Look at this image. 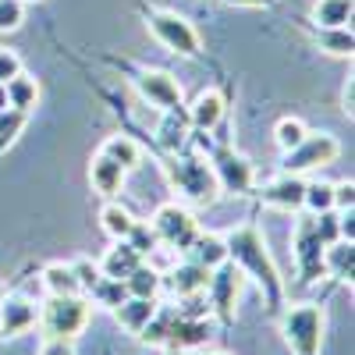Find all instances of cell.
<instances>
[{
  "instance_id": "1",
  "label": "cell",
  "mask_w": 355,
  "mask_h": 355,
  "mask_svg": "<svg viewBox=\"0 0 355 355\" xmlns=\"http://www.w3.org/2000/svg\"><path fill=\"white\" fill-rule=\"evenodd\" d=\"M224 245H227V259L242 270V277H252V281L259 284L266 309L277 316V313L284 309L288 288H284V277H281V270H277L270 249H266L259 227H252V224L231 227V231L224 234Z\"/></svg>"
},
{
  "instance_id": "2",
  "label": "cell",
  "mask_w": 355,
  "mask_h": 355,
  "mask_svg": "<svg viewBox=\"0 0 355 355\" xmlns=\"http://www.w3.org/2000/svg\"><path fill=\"white\" fill-rule=\"evenodd\" d=\"M281 320V334L284 345L295 355H320L323 345V331H327V313L316 302H284V309L277 313Z\"/></svg>"
},
{
  "instance_id": "3",
  "label": "cell",
  "mask_w": 355,
  "mask_h": 355,
  "mask_svg": "<svg viewBox=\"0 0 355 355\" xmlns=\"http://www.w3.org/2000/svg\"><path fill=\"white\" fill-rule=\"evenodd\" d=\"M89 320H93V302L85 295H46L40 302V331L43 338H78Z\"/></svg>"
},
{
  "instance_id": "4",
  "label": "cell",
  "mask_w": 355,
  "mask_h": 355,
  "mask_svg": "<svg viewBox=\"0 0 355 355\" xmlns=\"http://www.w3.org/2000/svg\"><path fill=\"white\" fill-rule=\"evenodd\" d=\"M164 171H167L178 196H185L192 202H214L217 199V182H214V171H210L206 160L174 153V157L164 160Z\"/></svg>"
},
{
  "instance_id": "5",
  "label": "cell",
  "mask_w": 355,
  "mask_h": 355,
  "mask_svg": "<svg viewBox=\"0 0 355 355\" xmlns=\"http://www.w3.org/2000/svg\"><path fill=\"white\" fill-rule=\"evenodd\" d=\"M146 28H150V36L164 50H171L178 57H199V50H202L196 25L189 18H182L178 11H150L146 15Z\"/></svg>"
},
{
  "instance_id": "6",
  "label": "cell",
  "mask_w": 355,
  "mask_h": 355,
  "mask_svg": "<svg viewBox=\"0 0 355 355\" xmlns=\"http://www.w3.org/2000/svg\"><path fill=\"white\" fill-rule=\"evenodd\" d=\"M210 171H214V182H217V192L224 196H249L256 189V167L249 157H242L239 150L231 146H217L210 150Z\"/></svg>"
},
{
  "instance_id": "7",
  "label": "cell",
  "mask_w": 355,
  "mask_h": 355,
  "mask_svg": "<svg viewBox=\"0 0 355 355\" xmlns=\"http://www.w3.org/2000/svg\"><path fill=\"white\" fill-rule=\"evenodd\" d=\"M338 153H341V146H338V139H334L331 132H306V139L295 146V150L284 153L281 171H284V174H299V178H306L309 171H320V167L334 164Z\"/></svg>"
},
{
  "instance_id": "8",
  "label": "cell",
  "mask_w": 355,
  "mask_h": 355,
  "mask_svg": "<svg viewBox=\"0 0 355 355\" xmlns=\"http://www.w3.org/2000/svg\"><path fill=\"white\" fill-rule=\"evenodd\" d=\"M150 227H153V234H157V242L167 245V249H174V252H185L189 242L199 234L196 214L189 210V206H182V202H164V206H157Z\"/></svg>"
},
{
  "instance_id": "9",
  "label": "cell",
  "mask_w": 355,
  "mask_h": 355,
  "mask_svg": "<svg viewBox=\"0 0 355 355\" xmlns=\"http://www.w3.org/2000/svg\"><path fill=\"white\" fill-rule=\"evenodd\" d=\"M323 249L327 242L320 239L313 214L295 220V234H291V252H295V266H299V277L306 284H313L316 277H323Z\"/></svg>"
},
{
  "instance_id": "10",
  "label": "cell",
  "mask_w": 355,
  "mask_h": 355,
  "mask_svg": "<svg viewBox=\"0 0 355 355\" xmlns=\"http://www.w3.org/2000/svg\"><path fill=\"white\" fill-rule=\"evenodd\" d=\"M239 291H242V270L234 266L231 259L220 263L217 270H210V281H206V302L220 320L234 316V302H239Z\"/></svg>"
},
{
  "instance_id": "11",
  "label": "cell",
  "mask_w": 355,
  "mask_h": 355,
  "mask_svg": "<svg viewBox=\"0 0 355 355\" xmlns=\"http://www.w3.org/2000/svg\"><path fill=\"white\" fill-rule=\"evenodd\" d=\"M40 323V302L21 291H4L0 299V338H21Z\"/></svg>"
},
{
  "instance_id": "12",
  "label": "cell",
  "mask_w": 355,
  "mask_h": 355,
  "mask_svg": "<svg viewBox=\"0 0 355 355\" xmlns=\"http://www.w3.org/2000/svg\"><path fill=\"white\" fill-rule=\"evenodd\" d=\"M302 199H306V178L299 174H277L259 189V202L281 214H302Z\"/></svg>"
},
{
  "instance_id": "13",
  "label": "cell",
  "mask_w": 355,
  "mask_h": 355,
  "mask_svg": "<svg viewBox=\"0 0 355 355\" xmlns=\"http://www.w3.org/2000/svg\"><path fill=\"white\" fill-rule=\"evenodd\" d=\"M135 89H139V96L157 107V110H174V107H182V85H178V78L171 71H139L135 75Z\"/></svg>"
},
{
  "instance_id": "14",
  "label": "cell",
  "mask_w": 355,
  "mask_h": 355,
  "mask_svg": "<svg viewBox=\"0 0 355 355\" xmlns=\"http://www.w3.org/2000/svg\"><path fill=\"white\" fill-rule=\"evenodd\" d=\"M206 281H210V270L192 259H182L174 263L167 277H160V288H167L174 299H189V295H202L206 291Z\"/></svg>"
},
{
  "instance_id": "15",
  "label": "cell",
  "mask_w": 355,
  "mask_h": 355,
  "mask_svg": "<svg viewBox=\"0 0 355 355\" xmlns=\"http://www.w3.org/2000/svg\"><path fill=\"white\" fill-rule=\"evenodd\" d=\"M214 338L210 316H178L171 313V327H167V345L164 348H199Z\"/></svg>"
},
{
  "instance_id": "16",
  "label": "cell",
  "mask_w": 355,
  "mask_h": 355,
  "mask_svg": "<svg viewBox=\"0 0 355 355\" xmlns=\"http://www.w3.org/2000/svg\"><path fill=\"white\" fill-rule=\"evenodd\" d=\"M224 110H227V103L220 96V89H202L189 107V125L196 132H214L224 121Z\"/></svg>"
},
{
  "instance_id": "17",
  "label": "cell",
  "mask_w": 355,
  "mask_h": 355,
  "mask_svg": "<svg viewBox=\"0 0 355 355\" xmlns=\"http://www.w3.org/2000/svg\"><path fill=\"white\" fill-rule=\"evenodd\" d=\"M323 277H334V281L352 288V281H355V242H345V239L327 242V249H323Z\"/></svg>"
},
{
  "instance_id": "18",
  "label": "cell",
  "mask_w": 355,
  "mask_h": 355,
  "mask_svg": "<svg viewBox=\"0 0 355 355\" xmlns=\"http://www.w3.org/2000/svg\"><path fill=\"white\" fill-rule=\"evenodd\" d=\"M125 178H128L125 167H117L103 153H93V160H89V185H93V192H100L103 199H114L125 189Z\"/></svg>"
},
{
  "instance_id": "19",
  "label": "cell",
  "mask_w": 355,
  "mask_h": 355,
  "mask_svg": "<svg viewBox=\"0 0 355 355\" xmlns=\"http://www.w3.org/2000/svg\"><path fill=\"white\" fill-rule=\"evenodd\" d=\"M185 259L206 266V270H217L220 263H227V245H224V234L217 231H199L196 239L189 242V249L182 252Z\"/></svg>"
},
{
  "instance_id": "20",
  "label": "cell",
  "mask_w": 355,
  "mask_h": 355,
  "mask_svg": "<svg viewBox=\"0 0 355 355\" xmlns=\"http://www.w3.org/2000/svg\"><path fill=\"white\" fill-rule=\"evenodd\" d=\"M157 309H160V302L157 299H135V295H128V299L121 302V306H114L110 313H114V320L121 323V327L128 331V334H135L139 338V331L150 323L153 316H157Z\"/></svg>"
},
{
  "instance_id": "21",
  "label": "cell",
  "mask_w": 355,
  "mask_h": 355,
  "mask_svg": "<svg viewBox=\"0 0 355 355\" xmlns=\"http://www.w3.org/2000/svg\"><path fill=\"white\" fill-rule=\"evenodd\" d=\"M142 263V256L128 245V239H121V242H114L110 249H107V256L100 259V270H103V277H114V281H125L135 266Z\"/></svg>"
},
{
  "instance_id": "22",
  "label": "cell",
  "mask_w": 355,
  "mask_h": 355,
  "mask_svg": "<svg viewBox=\"0 0 355 355\" xmlns=\"http://www.w3.org/2000/svg\"><path fill=\"white\" fill-rule=\"evenodd\" d=\"M96 153H103L107 160H114L117 167H125V171H135L142 164V146L132 135H107Z\"/></svg>"
},
{
  "instance_id": "23",
  "label": "cell",
  "mask_w": 355,
  "mask_h": 355,
  "mask_svg": "<svg viewBox=\"0 0 355 355\" xmlns=\"http://www.w3.org/2000/svg\"><path fill=\"white\" fill-rule=\"evenodd\" d=\"M4 89H8V107H11V110H21V114L36 110V103H40V82H36L33 75L18 71L15 78L4 82Z\"/></svg>"
},
{
  "instance_id": "24",
  "label": "cell",
  "mask_w": 355,
  "mask_h": 355,
  "mask_svg": "<svg viewBox=\"0 0 355 355\" xmlns=\"http://www.w3.org/2000/svg\"><path fill=\"white\" fill-rule=\"evenodd\" d=\"M40 284L46 288V295H82L71 263H46L40 274Z\"/></svg>"
},
{
  "instance_id": "25",
  "label": "cell",
  "mask_w": 355,
  "mask_h": 355,
  "mask_svg": "<svg viewBox=\"0 0 355 355\" xmlns=\"http://www.w3.org/2000/svg\"><path fill=\"white\" fill-rule=\"evenodd\" d=\"M160 277H164V274L157 270V266L142 259L135 270L125 277V288H128V295H135V299H157V295L164 291V288H160Z\"/></svg>"
},
{
  "instance_id": "26",
  "label": "cell",
  "mask_w": 355,
  "mask_h": 355,
  "mask_svg": "<svg viewBox=\"0 0 355 355\" xmlns=\"http://www.w3.org/2000/svg\"><path fill=\"white\" fill-rule=\"evenodd\" d=\"M352 11H355V0H316L313 4V21H316V28L352 25Z\"/></svg>"
},
{
  "instance_id": "27",
  "label": "cell",
  "mask_w": 355,
  "mask_h": 355,
  "mask_svg": "<svg viewBox=\"0 0 355 355\" xmlns=\"http://www.w3.org/2000/svg\"><path fill=\"white\" fill-rule=\"evenodd\" d=\"M100 227L110 234L114 242H121V239H128V231L135 227V217L125 210L121 202L107 199V202H103V210H100Z\"/></svg>"
},
{
  "instance_id": "28",
  "label": "cell",
  "mask_w": 355,
  "mask_h": 355,
  "mask_svg": "<svg viewBox=\"0 0 355 355\" xmlns=\"http://www.w3.org/2000/svg\"><path fill=\"white\" fill-rule=\"evenodd\" d=\"M316 46L331 57H352L355 50V36L352 25H338V28H316Z\"/></svg>"
},
{
  "instance_id": "29",
  "label": "cell",
  "mask_w": 355,
  "mask_h": 355,
  "mask_svg": "<svg viewBox=\"0 0 355 355\" xmlns=\"http://www.w3.org/2000/svg\"><path fill=\"white\" fill-rule=\"evenodd\" d=\"M85 299H89V302H96V306H103V309H114V306H121V302L128 299V288H125V281L100 277L93 288L85 291Z\"/></svg>"
},
{
  "instance_id": "30",
  "label": "cell",
  "mask_w": 355,
  "mask_h": 355,
  "mask_svg": "<svg viewBox=\"0 0 355 355\" xmlns=\"http://www.w3.org/2000/svg\"><path fill=\"white\" fill-rule=\"evenodd\" d=\"M160 142L167 146L171 153H178L185 146V135H189V117H182L178 114V107L174 110H164V121H160Z\"/></svg>"
},
{
  "instance_id": "31",
  "label": "cell",
  "mask_w": 355,
  "mask_h": 355,
  "mask_svg": "<svg viewBox=\"0 0 355 355\" xmlns=\"http://www.w3.org/2000/svg\"><path fill=\"white\" fill-rule=\"evenodd\" d=\"M302 210H309L313 217H316V214H327V210H334V182H320V178L306 182V199H302Z\"/></svg>"
},
{
  "instance_id": "32",
  "label": "cell",
  "mask_w": 355,
  "mask_h": 355,
  "mask_svg": "<svg viewBox=\"0 0 355 355\" xmlns=\"http://www.w3.org/2000/svg\"><path fill=\"white\" fill-rule=\"evenodd\" d=\"M306 121H299V117H281V121L274 125V142H277V150L281 153H288V150H295L302 139H306Z\"/></svg>"
},
{
  "instance_id": "33",
  "label": "cell",
  "mask_w": 355,
  "mask_h": 355,
  "mask_svg": "<svg viewBox=\"0 0 355 355\" xmlns=\"http://www.w3.org/2000/svg\"><path fill=\"white\" fill-rule=\"evenodd\" d=\"M25 117L28 114H21V110H0V153H8L11 146L18 142V135H21V128H25Z\"/></svg>"
},
{
  "instance_id": "34",
  "label": "cell",
  "mask_w": 355,
  "mask_h": 355,
  "mask_svg": "<svg viewBox=\"0 0 355 355\" xmlns=\"http://www.w3.org/2000/svg\"><path fill=\"white\" fill-rule=\"evenodd\" d=\"M128 245L146 259V256H153L157 249H160V242H157V234H153V227L150 224H142V220H135V227L128 231Z\"/></svg>"
},
{
  "instance_id": "35",
  "label": "cell",
  "mask_w": 355,
  "mask_h": 355,
  "mask_svg": "<svg viewBox=\"0 0 355 355\" xmlns=\"http://www.w3.org/2000/svg\"><path fill=\"white\" fill-rule=\"evenodd\" d=\"M21 21H25L21 0H0V33H18Z\"/></svg>"
},
{
  "instance_id": "36",
  "label": "cell",
  "mask_w": 355,
  "mask_h": 355,
  "mask_svg": "<svg viewBox=\"0 0 355 355\" xmlns=\"http://www.w3.org/2000/svg\"><path fill=\"white\" fill-rule=\"evenodd\" d=\"M71 270H75V277H78V288H82V295L93 288L100 277H103V270H100V263H93V259H75L71 263Z\"/></svg>"
},
{
  "instance_id": "37",
  "label": "cell",
  "mask_w": 355,
  "mask_h": 355,
  "mask_svg": "<svg viewBox=\"0 0 355 355\" xmlns=\"http://www.w3.org/2000/svg\"><path fill=\"white\" fill-rule=\"evenodd\" d=\"M18 71H21V57L15 50H8V46H0V82L15 78Z\"/></svg>"
},
{
  "instance_id": "38",
  "label": "cell",
  "mask_w": 355,
  "mask_h": 355,
  "mask_svg": "<svg viewBox=\"0 0 355 355\" xmlns=\"http://www.w3.org/2000/svg\"><path fill=\"white\" fill-rule=\"evenodd\" d=\"M36 355H75V341L71 338H43Z\"/></svg>"
},
{
  "instance_id": "39",
  "label": "cell",
  "mask_w": 355,
  "mask_h": 355,
  "mask_svg": "<svg viewBox=\"0 0 355 355\" xmlns=\"http://www.w3.org/2000/svg\"><path fill=\"white\" fill-rule=\"evenodd\" d=\"M355 206V182H338L334 185V210H352Z\"/></svg>"
},
{
  "instance_id": "40",
  "label": "cell",
  "mask_w": 355,
  "mask_h": 355,
  "mask_svg": "<svg viewBox=\"0 0 355 355\" xmlns=\"http://www.w3.org/2000/svg\"><path fill=\"white\" fill-rule=\"evenodd\" d=\"M341 110H345V117H352V114H355V82H352V78L345 82V93H341Z\"/></svg>"
},
{
  "instance_id": "41",
  "label": "cell",
  "mask_w": 355,
  "mask_h": 355,
  "mask_svg": "<svg viewBox=\"0 0 355 355\" xmlns=\"http://www.w3.org/2000/svg\"><path fill=\"white\" fill-rule=\"evenodd\" d=\"M224 4H231V8H274L277 0H224Z\"/></svg>"
},
{
  "instance_id": "42",
  "label": "cell",
  "mask_w": 355,
  "mask_h": 355,
  "mask_svg": "<svg viewBox=\"0 0 355 355\" xmlns=\"http://www.w3.org/2000/svg\"><path fill=\"white\" fill-rule=\"evenodd\" d=\"M0 110H8V89H4V82H0Z\"/></svg>"
},
{
  "instance_id": "43",
  "label": "cell",
  "mask_w": 355,
  "mask_h": 355,
  "mask_svg": "<svg viewBox=\"0 0 355 355\" xmlns=\"http://www.w3.org/2000/svg\"><path fill=\"white\" fill-rule=\"evenodd\" d=\"M171 355H196V348H171Z\"/></svg>"
},
{
  "instance_id": "44",
  "label": "cell",
  "mask_w": 355,
  "mask_h": 355,
  "mask_svg": "<svg viewBox=\"0 0 355 355\" xmlns=\"http://www.w3.org/2000/svg\"><path fill=\"white\" fill-rule=\"evenodd\" d=\"M21 4H40V0H21Z\"/></svg>"
},
{
  "instance_id": "45",
  "label": "cell",
  "mask_w": 355,
  "mask_h": 355,
  "mask_svg": "<svg viewBox=\"0 0 355 355\" xmlns=\"http://www.w3.org/2000/svg\"><path fill=\"white\" fill-rule=\"evenodd\" d=\"M4 291H8V288H4V284H0V299H4Z\"/></svg>"
},
{
  "instance_id": "46",
  "label": "cell",
  "mask_w": 355,
  "mask_h": 355,
  "mask_svg": "<svg viewBox=\"0 0 355 355\" xmlns=\"http://www.w3.org/2000/svg\"><path fill=\"white\" fill-rule=\"evenodd\" d=\"M220 355H224V352H220Z\"/></svg>"
}]
</instances>
